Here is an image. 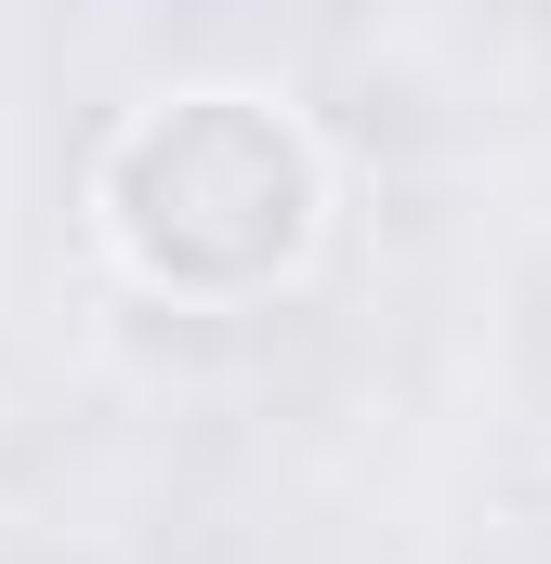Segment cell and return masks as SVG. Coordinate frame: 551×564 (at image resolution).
Wrapping results in <instances>:
<instances>
[{
	"label": "cell",
	"mask_w": 551,
	"mask_h": 564,
	"mask_svg": "<svg viewBox=\"0 0 551 564\" xmlns=\"http://www.w3.org/2000/svg\"><path fill=\"white\" fill-rule=\"evenodd\" d=\"M119 210L158 276H263L302 237V158L263 106H184L132 144Z\"/></svg>",
	"instance_id": "cell-1"
}]
</instances>
